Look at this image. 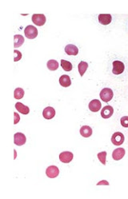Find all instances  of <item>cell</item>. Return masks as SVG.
Instances as JSON below:
<instances>
[{
    "label": "cell",
    "instance_id": "cell-1",
    "mask_svg": "<svg viewBox=\"0 0 128 199\" xmlns=\"http://www.w3.org/2000/svg\"><path fill=\"white\" fill-rule=\"evenodd\" d=\"M24 33H25V35L27 38H29V39H34L38 35V30L34 26L29 25L24 30Z\"/></svg>",
    "mask_w": 128,
    "mask_h": 199
},
{
    "label": "cell",
    "instance_id": "cell-2",
    "mask_svg": "<svg viewBox=\"0 0 128 199\" xmlns=\"http://www.w3.org/2000/svg\"><path fill=\"white\" fill-rule=\"evenodd\" d=\"M113 96H114L113 91L110 88H104L100 92V98L105 103H108L109 101H111Z\"/></svg>",
    "mask_w": 128,
    "mask_h": 199
},
{
    "label": "cell",
    "instance_id": "cell-3",
    "mask_svg": "<svg viewBox=\"0 0 128 199\" xmlns=\"http://www.w3.org/2000/svg\"><path fill=\"white\" fill-rule=\"evenodd\" d=\"M32 22L36 26L41 27L46 23V17L43 14H34L32 15Z\"/></svg>",
    "mask_w": 128,
    "mask_h": 199
},
{
    "label": "cell",
    "instance_id": "cell-4",
    "mask_svg": "<svg viewBox=\"0 0 128 199\" xmlns=\"http://www.w3.org/2000/svg\"><path fill=\"white\" fill-rule=\"evenodd\" d=\"M124 135L121 132H115L111 137V142L115 146H120L124 142Z\"/></svg>",
    "mask_w": 128,
    "mask_h": 199
},
{
    "label": "cell",
    "instance_id": "cell-5",
    "mask_svg": "<svg viewBox=\"0 0 128 199\" xmlns=\"http://www.w3.org/2000/svg\"><path fill=\"white\" fill-rule=\"evenodd\" d=\"M125 66L123 63H122L121 61H115L113 62V74H120L124 71Z\"/></svg>",
    "mask_w": 128,
    "mask_h": 199
},
{
    "label": "cell",
    "instance_id": "cell-6",
    "mask_svg": "<svg viewBox=\"0 0 128 199\" xmlns=\"http://www.w3.org/2000/svg\"><path fill=\"white\" fill-rule=\"evenodd\" d=\"M46 175L48 178H55L60 175V170L55 166H51L46 170Z\"/></svg>",
    "mask_w": 128,
    "mask_h": 199
},
{
    "label": "cell",
    "instance_id": "cell-7",
    "mask_svg": "<svg viewBox=\"0 0 128 199\" xmlns=\"http://www.w3.org/2000/svg\"><path fill=\"white\" fill-rule=\"evenodd\" d=\"M26 141H27L26 136L23 133H16L14 135V142L17 146H23L26 143Z\"/></svg>",
    "mask_w": 128,
    "mask_h": 199
},
{
    "label": "cell",
    "instance_id": "cell-8",
    "mask_svg": "<svg viewBox=\"0 0 128 199\" xmlns=\"http://www.w3.org/2000/svg\"><path fill=\"white\" fill-rule=\"evenodd\" d=\"M73 157H74V155H73L72 153L69 151L62 152L61 154H60V161L64 163L71 162L73 159Z\"/></svg>",
    "mask_w": 128,
    "mask_h": 199
},
{
    "label": "cell",
    "instance_id": "cell-9",
    "mask_svg": "<svg viewBox=\"0 0 128 199\" xmlns=\"http://www.w3.org/2000/svg\"><path fill=\"white\" fill-rule=\"evenodd\" d=\"M125 155V150L123 148H117L112 153L113 159L115 161L121 160Z\"/></svg>",
    "mask_w": 128,
    "mask_h": 199
},
{
    "label": "cell",
    "instance_id": "cell-10",
    "mask_svg": "<svg viewBox=\"0 0 128 199\" xmlns=\"http://www.w3.org/2000/svg\"><path fill=\"white\" fill-rule=\"evenodd\" d=\"M42 115L46 119H51L55 115V110L51 106H48L43 110Z\"/></svg>",
    "mask_w": 128,
    "mask_h": 199
},
{
    "label": "cell",
    "instance_id": "cell-11",
    "mask_svg": "<svg viewBox=\"0 0 128 199\" xmlns=\"http://www.w3.org/2000/svg\"><path fill=\"white\" fill-rule=\"evenodd\" d=\"M114 113V109L111 106H106L101 111V115L103 118H109Z\"/></svg>",
    "mask_w": 128,
    "mask_h": 199
},
{
    "label": "cell",
    "instance_id": "cell-12",
    "mask_svg": "<svg viewBox=\"0 0 128 199\" xmlns=\"http://www.w3.org/2000/svg\"><path fill=\"white\" fill-rule=\"evenodd\" d=\"M112 17L110 14H101L99 15V22L103 25H108L111 23Z\"/></svg>",
    "mask_w": 128,
    "mask_h": 199
},
{
    "label": "cell",
    "instance_id": "cell-13",
    "mask_svg": "<svg viewBox=\"0 0 128 199\" xmlns=\"http://www.w3.org/2000/svg\"><path fill=\"white\" fill-rule=\"evenodd\" d=\"M101 103L99 100L98 99H94L92 100L90 103H89V109L91 110L92 112H98L101 109Z\"/></svg>",
    "mask_w": 128,
    "mask_h": 199
},
{
    "label": "cell",
    "instance_id": "cell-14",
    "mask_svg": "<svg viewBox=\"0 0 128 199\" xmlns=\"http://www.w3.org/2000/svg\"><path fill=\"white\" fill-rule=\"evenodd\" d=\"M65 52L68 55H77L78 53V49L76 46L69 44L65 46Z\"/></svg>",
    "mask_w": 128,
    "mask_h": 199
},
{
    "label": "cell",
    "instance_id": "cell-15",
    "mask_svg": "<svg viewBox=\"0 0 128 199\" xmlns=\"http://www.w3.org/2000/svg\"><path fill=\"white\" fill-rule=\"evenodd\" d=\"M15 108L19 113H21L23 114H28L30 112V109L28 106L23 105L21 103H15Z\"/></svg>",
    "mask_w": 128,
    "mask_h": 199
},
{
    "label": "cell",
    "instance_id": "cell-16",
    "mask_svg": "<svg viewBox=\"0 0 128 199\" xmlns=\"http://www.w3.org/2000/svg\"><path fill=\"white\" fill-rule=\"evenodd\" d=\"M60 83L63 87H68L71 84V78L68 75H62L60 78Z\"/></svg>",
    "mask_w": 128,
    "mask_h": 199
},
{
    "label": "cell",
    "instance_id": "cell-17",
    "mask_svg": "<svg viewBox=\"0 0 128 199\" xmlns=\"http://www.w3.org/2000/svg\"><path fill=\"white\" fill-rule=\"evenodd\" d=\"M80 134L84 138H89L92 135V129L88 126H83L81 127Z\"/></svg>",
    "mask_w": 128,
    "mask_h": 199
},
{
    "label": "cell",
    "instance_id": "cell-18",
    "mask_svg": "<svg viewBox=\"0 0 128 199\" xmlns=\"http://www.w3.org/2000/svg\"><path fill=\"white\" fill-rule=\"evenodd\" d=\"M23 42H24V38H23V35H21V34H15L14 36V46H15V48L21 46L23 44Z\"/></svg>",
    "mask_w": 128,
    "mask_h": 199
},
{
    "label": "cell",
    "instance_id": "cell-19",
    "mask_svg": "<svg viewBox=\"0 0 128 199\" xmlns=\"http://www.w3.org/2000/svg\"><path fill=\"white\" fill-rule=\"evenodd\" d=\"M46 66H47V68L49 70L54 71V70H56L59 68V63L56 60L51 59V60L48 61L47 63H46Z\"/></svg>",
    "mask_w": 128,
    "mask_h": 199
},
{
    "label": "cell",
    "instance_id": "cell-20",
    "mask_svg": "<svg viewBox=\"0 0 128 199\" xmlns=\"http://www.w3.org/2000/svg\"><path fill=\"white\" fill-rule=\"evenodd\" d=\"M87 68H88L87 63L83 62V61H82V62L79 63V64H78V72H79V74H80L81 76H83V74H84V73L86 72V70Z\"/></svg>",
    "mask_w": 128,
    "mask_h": 199
},
{
    "label": "cell",
    "instance_id": "cell-21",
    "mask_svg": "<svg viewBox=\"0 0 128 199\" xmlns=\"http://www.w3.org/2000/svg\"><path fill=\"white\" fill-rule=\"evenodd\" d=\"M61 66L65 71H71L73 68L72 64H71L70 62H68V61L67 60H64V59H62L61 60Z\"/></svg>",
    "mask_w": 128,
    "mask_h": 199
},
{
    "label": "cell",
    "instance_id": "cell-22",
    "mask_svg": "<svg viewBox=\"0 0 128 199\" xmlns=\"http://www.w3.org/2000/svg\"><path fill=\"white\" fill-rule=\"evenodd\" d=\"M24 96V91L22 88H16L14 92V97L16 99H21Z\"/></svg>",
    "mask_w": 128,
    "mask_h": 199
},
{
    "label": "cell",
    "instance_id": "cell-23",
    "mask_svg": "<svg viewBox=\"0 0 128 199\" xmlns=\"http://www.w3.org/2000/svg\"><path fill=\"white\" fill-rule=\"evenodd\" d=\"M106 157H107V152L106 151L100 152L98 154V158L99 159L101 163H103V165H106Z\"/></svg>",
    "mask_w": 128,
    "mask_h": 199
},
{
    "label": "cell",
    "instance_id": "cell-24",
    "mask_svg": "<svg viewBox=\"0 0 128 199\" xmlns=\"http://www.w3.org/2000/svg\"><path fill=\"white\" fill-rule=\"evenodd\" d=\"M121 125L123 127H128V116H124L120 119Z\"/></svg>",
    "mask_w": 128,
    "mask_h": 199
},
{
    "label": "cell",
    "instance_id": "cell-25",
    "mask_svg": "<svg viewBox=\"0 0 128 199\" xmlns=\"http://www.w3.org/2000/svg\"><path fill=\"white\" fill-rule=\"evenodd\" d=\"M14 54H15V59H14V61L15 62H17V61H19L22 59V53L19 51H14Z\"/></svg>",
    "mask_w": 128,
    "mask_h": 199
},
{
    "label": "cell",
    "instance_id": "cell-26",
    "mask_svg": "<svg viewBox=\"0 0 128 199\" xmlns=\"http://www.w3.org/2000/svg\"><path fill=\"white\" fill-rule=\"evenodd\" d=\"M14 115H15V120H14V123L17 124L18 122H19V120H20V117H19V114H18V113H16V112H15V113H14Z\"/></svg>",
    "mask_w": 128,
    "mask_h": 199
},
{
    "label": "cell",
    "instance_id": "cell-27",
    "mask_svg": "<svg viewBox=\"0 0 128 199\" xmlns=\"http://www.w3.org/2000/svg\"><path fill=\"white\" fill-rule=\"evenodd\" d=\"M98 186H100V185H106V186H108L109 185V182H107V181H101L98 183Z\"/></svg>",
    "mask_w": 128,
    "mask_h": 199
}]
</instances>
